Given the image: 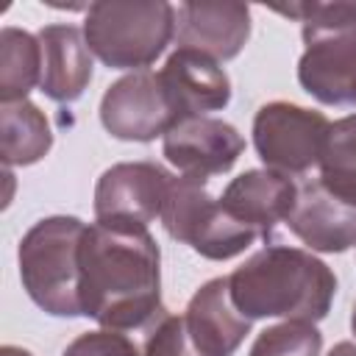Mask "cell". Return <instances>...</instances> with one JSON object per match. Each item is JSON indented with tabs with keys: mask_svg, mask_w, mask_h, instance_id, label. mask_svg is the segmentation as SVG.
<instances>
[{
	"mask_svg": "<svg viewBox=\"0 0 356 356\" xmlns=\"http://www.w3.org/2000/svg\"><path fill=\"white\" fill-rule=\"evenodd\" d=\"M184 323L200 356H234L250 334L253 320L234 306L228 278H211L189 298Z\"/></svg>",
	"mask_w": 356,
	"mask_h": 356,
	"instance_id": "cell-15",
	"label": "cell"
},
{
	"mask_svg": "<svg viewBox=\"0 0 356 356\" xmlns=\"http://www.w3.org/2000/svg\"><path fill=\"white\" fill-rule=\"evenodd\" d=\"M42 81L39 36L6 25L0 31V103L28 100V92Z\"/></svg>",
	"mask_w": 356,
	"mask_h": 356,
	"instance_id": "cell-18",
	"label": "cell"
},
{
	"mask_svg": "<svg viewBox=\"0 0 356 356\" xmlns=\"http://www.w3.org/2000/svg\"><path fill=\"white\" fill-rule=\"evenodd\" d=\"M100 122L120 142H153L178 122L159 72L142 70L114 81L100 100Z\"/></svg>",
	"mask_w": 356,
	"mask_h": 356,
	"instance_id": "cell-8",
	"label": "cell"
},
{
	"mask_svg": "<svg viewBox=\"0 0 356 356\" xmlns=\"http://www.w3.org/2000/svg\"><path fill=\"white\" fill-rule=\"evenodd\" d=\"M78 267L83 317L100 328H142L164 312L161 253L147 225L95 220L83 231Z\"/></svg>",
	"mask_w": 356,
	"mask_h": 356,
	"instance_id": "cell-1",
	"label": "cell"
},
{
	"mask_svg": "<svg viewBox=\"0 0 356 356\" xmlns=\"http://www.w3.org/2000/svg\"><path fill=\"white\" fill-rule=\"evenodd\" d=\"M350 328H353V334H356V306H353V314H350Z\"/></svg>",
	"mask_w": 356,
	"mask_h": 356,
	"instance_id": "cell-24",
	"label": "cell"
},
{
	"mask_svg": "<svg viewBox=\"0 0 356 356\" xmlns=\"http://www.w3.org/2000/svg\"><path fill=\"white\" fill-rule=\"evenodd\" d=\"M228 292L248 320L281 317L317 323L331 309L337 275L312 250L267 245L228 275Z\"/></svg>",
	"mask_w": 356,
	"mask_h": 356,
	"instance_id": "cell-2",
	"label": "cell"
},
{
	"mask_svg": "<svg viewBox=\"0 0 356 356\" xmlns=\"http://www.w3.org/2000/svg\"><path fill=\"white\" fill-rule=\"evenodd\" d=\"M286 228L317 253H345L356 245V206L328 192L320 178L298 186Z\"/></svg>",
	"mask_w": 356,
	"mask_h": 356,
	"instance_id": "cell-12",
	"label": "cell"
},
{
	"mask_svg": "<svg viewBox=\"0 0 356 356\" xmlns=\"http://www.w3.org/2000/svg\"><path fill=\"white\" fill-rule=\"evenodd\" d=\"M298 200V184L275 170H245L220 195V206L242 225L253 228L259 239H270L273 228L284 222Z\"/></svg>",
	"mask_w": 356,
	"mask_h": 356,
	"instance_id": "cell-14",
	"label": "cell"
},
{
	"mask_svg": "<svg viewBox=\"0 0 356 356\" xmlns=\"http://www.w3.org/2000/svg\"><path fill=\"white\" fill-rule=\"evenodd\" d=\"M53 131L44 111L31 100L0 103V156L8 167H28L47 156Z\"/></svg>",
	"mask_w": 356,
	"mask_h": 356,
	"instance_id": "cell-17",
	"label": "cell"
},
{
	"mask_svg": "<svg viewBox=\"0 0 356 356\" xmlns=\"http://www.w3.org/2000/svg\"><path fill=\"white\" fill-rule=\"evenodd\" d=\"M159 81L178 122L189 117H209V111H220L231 100L228 72L220 61L192 47H175L159 70Z\"/></svg>",
	"mask_w": 356,
	"mask_h": 356,
	"instance_id": "cell-11",
	"label": "cell"
},
{
	"mask_svg": "<svg viewBox=\"0 0 356 356\" xmlns=\"http://www.w3.org/2000/svg\"><path fill=\"white\" fill-rule=\"evenodd\" d=\"M323 334L309 320H281L267 325L250 345L248 356H320Z\"/></svg>",
	"mask_w": 356,
	"mask_h": 356,
	"instance_id": "cell-20",
	"label": "cell"
},
{
	"mask_svg": "<svg viewBox=\"0 0 356 356\" xmlns=\"http://www.w3.org/2000/svg\"><path fill=\"white\" fill-rule=\"evenodd\" d=\"M328 356H356V342H350V339L337 342V345L328 350Z\"/></svg>",
	"mask_w": 356,
	"mask_h": 356,
	"instance_id": "cell-22",
	"label": "cell"
},
{
	"mask_svg": "<svg viewBox=\"0 0 356 356\" xmlns=\"http://www.w3.org/2000/svg\"><path fill=\"white\" fill-rule=\"evenodd\" d=\"M328 128L331 122L323 111L273 100L264 103L253 117V145L267 170L292 178L320 164Z\"/></svg>",
	"mask_w": 356,
	"mask_h": 356,
	"instance_id": "cell-7",
	"label": "cell"
},
{
	"mask_svg": "<svg viewBox=\"0 0 356 356\" xmlns=\"http://www.w3.org/2000/svg\"><path fill=\"white\" fill-rule=\"evenodd\" d=\"M61 356H142L139 348L134 345L131 337L122 331L111 328H97V331H83L78 334Z\"/></svg>",
	"mask_w": 356,
	"mask_h": 356,
	"instance_id": "cell-21",
	"label": "cell"
},
{
	"mask_svg": "<svg viewBox=\"0 0 356 356\" xmlns=\"http://www.w3.org/2000/svg\"><path fill=\"white\" fill-rule=\"evenodd\" d=\"M317 167L320 184L345 203L356 206V114L331 122Z\"/></svg>",
	"mask_w": 356,
	"mask_h": 356,
	"instance_id": "cell-19",
	"label": "cell"
},
{
	"mask_svg": "<svg viewBox=\"0 0 356 356\" xmlns=\"http://www.w3.org/2000/svg\"><path fill=\"white\" fill-rule=\"evenodd\" d=\"M159 220L175 242L189 245L211 261L234 259L259 239L253 228L242 225L220 206V197L209 195L203 178L192 175L172 178Z\"/></svg>",
	"mask_w": 356,
	"mask_h": 356,
	"instance_id": "cell-6",
	"label": "cell"
},
{
	"mask_svg": "<svg viewBox=\"0 0 356 356\" xmlns=\"http://www.w3.org/2000/svg\"><path fill=\"white\" fill-rule=\"evenodd\" d=\"M42 44V81L39 89L56 103H75L92 81V50L81 28L70 22L44 25Z\"/></svg>",
	"mask_w": 356,
	"mask_h": 356,
	"instance_id": "cell-16",
	"label": "cell"
},
{
	"mask_svg": "<svg viewBox=\"0 0 356 356\" xmlns=\"http://www.w3.org/2000/svg\"><path fill=\"white\" fill-rule=\"evenodd\" d=\"M0 356H31L25 348H19V345H3L0 348Z\"/></svg>",
	"mask_w": 356,
	"mask_h": 356,
	"instance_id": "cell-23",
	"label": "cell"
},
{
	"mask_svg": "<svg viewBox=\"0 0 356 356\" xmlns=\"http://www.w3.org/2000/svg\"><path fill=\"white\" fill-rule=\"evenodd\" d=\"M300 22V86L325 106H356V3H292L275 8Z\"/></svg>",
	"mask_w": 356,
	"mask_h": 356,
	"instance_id": "cell-3",
	"label": "cell"
},
{
	"mask_svg": "<svg viewBox=\"0 0 356 356\" xmlns=\"http://www.w3.org/2000/svg\"><path fill=\"white\" fill-rule=\"evenodd\" d=\"M86 222L53 214L33 222L19 239V281L28 298L53 317H83L78 250Z\"/></svg>",
	"mask_w": 356,
	"mask_h": 356,
	"instance_id": "cell-4",
	"label": "cell"
},
{
	"mask_svg": "<svg viewBox=\"0 0 356 356\" xmlns=\"http://www.w3.org/2000/svg\"><path fill=\"white\" fill-rule=\"evenodd\" d=\"M172 175L156 161L111 164L95 186V220L150 225L161 217Z\"/></svg>",
	"mask_w": 356,
	"mask_h": 356,
	"instance_id": "cell-9",
	"label": "cell"
},
{
	"mask_svg": "<svg viewBox=\"0 0 356 356\" xmlns=\"http://www.w3.org/2000/svg\"><path fill=\"white\" fill-rule=\"evenodd\" d=\"M175 6L164 0H100L86 6L83 36L108 70H147L175 39Z\"/></svg>",
	"mask_w": 356,
	"mask_h": 356,
	"instance_id": "cell-5",
	"label": "cell"
},
{
	"mask_svg": "<svg viewBox=\"0 0 356 356\" xmlns=\"http://www.w3.org/2000/svg\"><path fill=\"white\" fill-rule=\"evenodd\" d=\"M250 39V8L245 3H181L175 11V44L192 47L214 61L242 53Z\"/></svg>",
	"mask_w": 356,
	"mask_h": 356,
	"instance_id": "cell-13",
	"label": "cell"
},
{
	"mask_svg": "<svg viewBox=\"0 0 356 356\" xmlns=\"http://www.w3.org/2000/svg\"><path fill=\"white\" fill-rule=\"evenodd\" d=\"M164 159L184 175L209 178L228 172L245 153V136L225 120L189 117L175 122L161 142Z\"/></svg>",
	"mask_w": 356,
	"mask_h": 356,
	"instance_id": "cell-10",
	"label": "cell"
}]
</instances>
